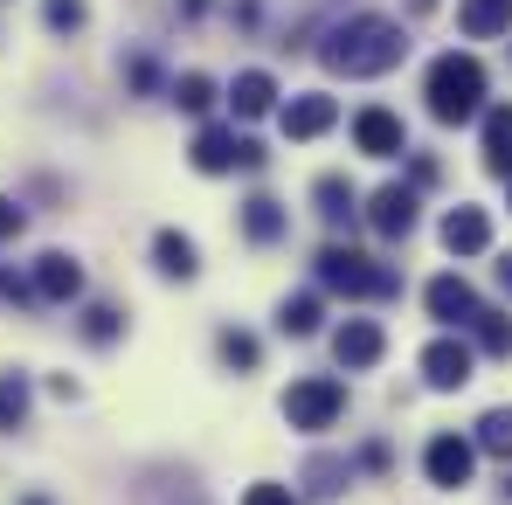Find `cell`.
Here are the masks:
<instances>
[{
  "label": "cell",
  "instance_id": "6",
  "mask_svg": "<svg viewBox=\"0 0 512 505\" xmlns=\"http://www.w3.org/2000/svg\"><path fill=\"white\" fill-rule=\"evenodd\" d=\"M471 464H478L471 436H457V429L429 436V450H423V471H429V485H443V492H464V485H471Z\"/></svg>",
  "mask_w": 512,
  "mask_h": 505
},
{
  "label": "cell",
  "instance_id": "32",
  "mask_svg": "<svg viewBox=\"0 0 512 505\" xmlns=\"http://www.w3.org/2000/svg\"><path fill=\"white\" fill-rule=\"evenodd\" d=\"M125 84H132V90H153V84H160L153 56H132V63H125Z\"/></svg>",
  "mask_w": 512,
  "mask_h": 505
},
{
  "label": "cell",
  "instance_id": "29",
  "mask_svg": "<svg viewBox=\"0 0 512 505\" xmlns=\"http://www.w3.org/2000/svg\"><path fill=\"white\" fill-rule=\"evenodd\" d=\"M340 485H346V464H333V457H319V464H312V492H319V499H333Z\"/></svg>",
  "mask_w": 512,
  "mask_h": 505
},
{
  "label": "cell",
  "instance_id": "28",
  "mask_svg": "<svg viewBox=\"0 0 512 505\" xmlns=\"http://www.w3.org/2000/svg\"><path fill=\"white\" fill-rule=\"evenodd\" d=\"M215 346H222V360H229V367H256V339L250 333H236V326H229Z\"/></svg>",
  "mask_w": 512,
  "mask_h": 505
},
{
  "label": "cell",
  "instance_id": "18",
  "mask_svg": "<svg viewBox=\"0 0 512 505\" xmlns=\"http://www.w3.org/2000/svg\"><path fill=\"white\" fill-rule=\"evenodd\" d=\"M243 236H250V243H277V236H284V208H277L270 194H250V201H243Z\"/></svg>",
  "mask_w": 512,
  "mask_h": 505
},
{
  "label": "cell",
  "instance_id": "21",
  "mask_svg": "<svg viewBox=\"0 0 512 505\" xmlns=\"http://www.w3.org/2000/svg\"><path fill=\"white\" fill-rule=\"evenodd\" d=\"M277 333H291V339L319 333V298H312V291H298V298H284V312H277Z\"/></svg>",
  "mask_w": 512,
  "mask_h": 505
},
{
  "label": "cell",
  "instance_id": "30",
  "mask_svg": "<svg viewBox=\"0 0 512 505\" xmlns=\"http://www.w3.org/2000/svg\"><path fill=\"white\" fill-rule=\"evenodd\" d=\"M243 505H298V492H291V485H250Z\"/></svg>",
  "mask_w": 512,
  "mask_h": 505
},
{
  "label": "cell",
  "instance_id": "27",
  "mask_svg": "<svg viewBox=\"0 0 512 505\" xmlns=\"http://www.w3.org/2000/svg\"><path fill=\"white\" fill-rule=\"evenodd\" d=\"M118 326H125V319H118V305H90V312H84V339H90V346H111Z\"/></svg>",
  "mask_w": 512,
  "mask_h": 505
},
{
  "label": "cell",
  "instance_id": "13",
  "mask_svg": "<svg viewBox=\"0 0 512 505\" xmlns=\"http://www.w3.org/2000/svg\"><path fill=\"white\" fill-rule=\"evenodd\" d=\"M333 118H340V104L326 90H305V97L284 104V132L291 139H319V132H333Z\"/></svg>",
  "mask_w": 512,
  "mask_h": 505
},
{
  "label": "cell",
  "instance_id": "25",
  "mask_svg": "<svg viewBox=\"0 0 512 505\" xmlns=\"http://www.w3.org/2000/svg\"><path fill=\"white\" fill-rule=\"evenodd\" d=\"M173 104H180V111H194V118H201V111H208V104H215V84H208V77H201V70H187V77H173Z\"/></svg>",
  "mask_w": 512,
  "mask_h": 505
},
{
  "label": "cell",
  "instance_id": "24",
  "mask_svg": "<svg viewBox=\"0 0 512 505\" xmlns=\"http://www.w3.org/2000/svg\"><path fill=\"white\" fill-rule=\"evenodd\" d=\"M471 333H478L485 353H499V360L512 353V319H506V312H478V319H471Z\"/></svg>",
  "mask_w": 512,
  "mask_h": 505
},
{
  "label": "cell",
  "instance_id": "15",
  "mask_svg": "<svg viewBox=\"0 0 512 505\" xmlns=\"http://www.w3.org/2000/svg\"><path fill=\"white\" fill-rule=\"evenodd\" d=\"M457 28L478 35V42L506 35V28H512V0H464V7H457Z\"/></svg>",
  "mask_w": 512,
  "mask_h": 505
},
{
  "label": "cell",
  "instance_id": "34",
  "mask_svg": "<svg viewBox=\"0 0 512 505\" xmlns=\"http://www.w3.org/2000/svg\"><path fill=\"white\" fill-rule=\"evenodd\" d=\"M499 284H506V291H512V256H506V263H499Z\"/></svg>",
  "mask_w": 512,
  "mask_h": 505
},
{
  "label": "cell",
  "instance_id": "11",
  "mask_svg": "<svg viewBox=\"0 0 512 505\" xmlns=\"http://www.w3.org/2000/svg\"><path fill=\"white\" fill-rule=\"evenodd\" d=\"M333 353H340V367L360 374V367H374V360L388 353V333H381L374 319H346L340 333H333Z\"/></svg>",
  "mask_w": 512,
  "mask_h": 505
},
{
  "label": "cell",
  "instance_id": "26",
  "mask_svg": "<svg viewBox=\"0 0 512 505\" xmlns=\"http://www.w3.org/2000/svg\"><path fill=\"white\" fill-rule=\"evenodd\" d=\"M42 21H49L56 35H77V28L90 21V7L84 0H42Z\"/></svg>",
  "mask_w": 512,
  "mask_h": 505
},
{
  "label": "cell",
  "instance_id": "17",
  "mask_svg": "<svg viewBox=\"0 0 512 505\" xmlns=\"http://www.w3.org/2000/svg\"><path fill=\"white\" fill-rule=\"evenodd\" d=\"M229 104H236V118H263V111L277 104V84H270L263 70H243V77L229 84Z\"/></svg>",
  "mask_w": 512,
  "mask_h": 505
},
{
  "label": "cell",
  "instance_id": "22",
  "mask_svg": "<svg viewBox=\"0 0 512 505\" xmlns=\"http://www.w3.org/2000/svg\"><path fill=\"white\" fill-rule=\"evenodd\" d=\"M471 450H485V457H512V409H492V416L478 422Z\"/></svg>",
  "mask_w": 512,
  "mask_h": 505
},
{
  "label": "cell",
  "instance_id": "19",
  "mask_svg": "<svg viewBox=\"0 0 512 505\" xmlns=\"http://www.w3.org/2000/svg\"><path fill=\"white\" fill-rule=\"evenodd\" d=\"M153 256H160L167 277H194V270H201V256H194V243H187L180 229H160V236H153Z\"/></svg>",
  "mask_w": 512,
  "mask_h": 505
},
{
  "label": "cell",
  "instance_id": "8",
  "mask_svg": "<svg viewBox=\"0 0 512 505\" xmlns=\"http://www.w3.org/2000/svg\"><path fill=\"white\" fill-rule=\"evenodd\" d=\"M353 146H360L367 160H395V153L409 146V132H402V118H395V111H381V104H367V111L353 118Z\"/></svg>",
  "mask_w": 512,
  "mask_h": 505
},
{
  "label": "cell",
  "instance_id": "2",
  "mask_svg": "<svg viewBox=\"0 0 512 505\" xmlns=\"http://www.w3.org/2000/svg\"><path fill=\"white\" fill-rule=\"evenodd\" d=\"M423 97H429V118L436 125H464V118H478L485 111V63L478 56H436L429 63V84H423Z\"/></svg>",
  "mask_w": 512,
  "mask_h": 505
},
{
  "label": "cell",
  "instance_id": "12",
  "mask_svg": "<svg viewBox=\"0 0 512 505\" xmlns=\"http://www.w3.org/2000/svg\"><path fill=\"white\" fill-rule=\"evenodd\" d=\"M367 222H374L388 243H402V236L416 229V187H381V194L367 201Z\"/></svg>",
  "mask_w": 512,
  "mask_h": 505
},
{
  "label": "cell",
  "instance_id": "5",
  "mask_svg": "<svg viewBox=\"0 0 512 505\" xmlns=\"http://www.w3.org/2000/svg\"><path fill=\"white\" fill-rule=\"evenodd\" d=\"M263 160H270V153H263L256 139H236L229 125H208V132L194 139V167H201V173H229V167L256 173V167H263Z\"/></svg>",
  "mask_w": 512,
  "mask_h": 505
},
{
  "label": "cell",
  "instance_id": "16",
  "mask_svg": "<svg viewBox=\"0 0 512 505\" xmlns=\"http://www.w3.org/2000/svg\"><path fill=\"white\" fill-rule=\"evenodd\" d=\"M485 167L512 173V104H492L485 111Z\"/></svg>",
  "mask_w": 512,
  "mask_h": 505
},
{
  "label": "cell",
  "instance_id": "20",
  "mask_svg": "<svg viewBox=\"0 0 512 505\" xmlns=\"http://www.w3.org/2000/svg\"><path fill=\"white\" fill-rule=\"evenodd\" d=\"M312 194H319V215H326V229H353V187H346L340 173H326Z\"/></svg>",
  "mask_w": 512,
  "mask_h": 505
},
{
  "label": "cell",
  "instance_id": "36",
  "mask_svg": "<svg viewBox=\"0 0 512 505\" xmlns=\"http://www.w3.org/2000/svg\"><path fill=\"white\" fill-rule=\"evenodd\" d=\"M21 505H49V499H42V492H28V499H21Z\"/></svg>",
  "mask_w": 512,
  "mask_h": 505
},
{
  "label": "cell",
  "instance_id": "23",
  "mask_svg": "<svg viewBox=\"0 0 512 505\" xmlns=\"http://www.w3.org/2000/svg\"><path fill=\"white\" fill-rule=\"evenodd\" d=\"M28 422V381L21 374H0V436H14Z\"/></svg>",
  "mask_w": 512,
  "mask_h": 505
},
{
  "label": "cell",
  "instance_id": "3",
  "mask_svg": "<svg viewBox=\"0 0 512 505\" xmlns=\"http://www.w3.org/2000/svg\"><path fill=\"white\" fill-rule=\"evenodd\" d=\"M319 284L326 291H340V298H395L402 291V277L388 270V263H374V256L360 250H319Z\"/></svg>",
  "mask_w": 512,
  "mask_h": 505
},
{
  "label": "cell",
  "instance_id": "7",
  "mask_svg": "<svg viewBox=\"0 0 512 505\" xmlns=\"http://www.w3.org/2000/svg\"><path fill=\"white\" fill-rule=\"evenodd\" d=\"M28 291H35V305H70V298L84 291V270H77V256H63V250L35 256V270H28Z\"/></svg>",
  "mask_w": 512,
  "mask_h": 505
},
{
  "label": "cell",
  "instance_id": "4",
  "mask_svg": "<svg viewBox=\"0 0 512 505\" xmlns=\"http://www.w3.org/2000/svg\"><path fill=\"white\" fill-rule=\"evenodd\" d=\"M346 416V381H333V374H305V381H291V395H284V422L291 429H333V422Z\"/></svg>",
  "mask_w": 512,
  "mask_h": 505
},
{
  "label": "cell",
  "instance_id": "31",
  "mask_svg": "<svg viewBox=\"0 0 512 505\" xmlns=\"http://www.w3.org/2000/svg\"><path fill=\"white\" fill-rule=\"evenodd\" d=\"M0 305H35V291H28V284H21L7 263H0Z\"/></svg>",
  "mask_w": 512,
  "mask_h": 505
},
{
  "label": "cell",
  "instance_id": "37",
  "mask_svg": "<svg viewBox=\"0 0 512 505\" xmlns=\"http://www.w3.org/2000/svg\"><path fill=\"white\" fill-rule=\"evenodd\" d=\"M506 499H512V471H506Z\"/></svg>",
  "mask_w": 512,
  "mask_h": 505
},
{
  "label": "cell",
  "instance_id": "14",
  "mask_svg": "<svg viewBox=\"0 0 512 505\" xmlns=\"http://www.w3.org/2000/svg\"><path fill=\"white\" fill-rule=\"evenodd\" d=\"M485 243H492V215L485 208H450L443 215V250L450 256H478Z\"/></svg>",
  "mask_w": 512,
  "mask_h": 505
},
{
  "label": "cell",
  "instance_id": "1",
  "mask_svg": "<svg viewBox=\"0 0 512 505\" xmlns=\"http://www.w3.org/2000/svg\"><path fill=\"white\" fill-rule=\"evenodd\" d=\"M319 56H326L333 77H381V70H395V63L409 56V35H402V21L353 14V21H340V28L326 35Z\"/></svg>",
  "mask_w": 512,
  "mask_h": 505
},
{
  "label": "cell",
  "instance_id": "10",
  "mask_svg": "<svg viewBox=\"0 0 512 505\" xmlns=\"http://www.w3.org/2000/svg\"><path fill=\"white\" fill-rule=\"evenodd\" d=\"M423 381L443 388V395L464 388V381H471V346H464V339H429L423 346Z\"/></svg>",
  "mask_w": 512,
  "mask_h": 505
},
{
  "label": "cell",
  "instance_id": "33",
  "mask_svg": "<svg viewBox=\"0 0 512 505\" xmlns=\"http://www.w3.org/2000/svg\"><path fill=\"white\" fill-rule=\"evenodd\" d=\"M21 229H28V215H21V208H14V201H7V194H0V243H14V236H21Z\"/></svg>",
  "mask_w": 512,
  "mask_h": 505
},
{
  "label": "cell",
  "instance_id": "35",
  "mask_svg": "<svg viewBox=\"0 0 512 505\" xmlns=\"http://www.w3.org/2000/svg\"><path fill=\"white\" fill-rule=\"evenodd\" d=\"M429 7H436V0H409V14H429Z\"/></svg>",
  "mask_w": 512,
  "mask_h": 505
},
{
  "label": "cell",
  "instance_id": "9",
  "mask_svg": "<svg viewBox=\"0 0 512 505\" xmlns=\"http://www.w3.org/2000/svg\"><path fill=\"white\" fill-rule=\"evenodd\" d=\"M423 305H429V319H436V326H471V319L485 312V305H478V291H471L464 277H436V284L423 291Z\"/></svg>",
  "mask_w": 512,
  "mask_h": 505
}]
</instances>
